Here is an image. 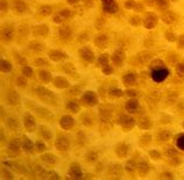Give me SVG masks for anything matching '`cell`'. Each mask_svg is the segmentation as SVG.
I'll list each match as a JSON object with an SVG mask.
<instances>
[{"label":"cell","instance_id":"2","mask_svg":"<svg viewBox=\"0 0 184 180\" xmlns=\"http://www.w3.org/2000/svg\"><path fill=\"white\" fill-rule=\"evenodd\" d=\"M72 124H74V120L71 119L70 116H64V118L61 120V126L63 128H65V129L71 128L72 127Z\"/></svg>","mask_w":184,"mask_h":180},{"label":"cell","instance_id":"5","mask_svg":"<svg viewBox=\"0 0 184 180\" xmlns=\"http://www.w3.org/2000/svg\"><path fill=\"white\" fill-rule=\"evenodd\" d=\"M26 127L29 129V132H31V129L35 127V122L33 121V118L27 115V121H26Z\"/></svg>","mask_w":184,"mask_h":180},{"label":"cell","instance_id":"1","mask_svg":"<svg viewBox=\"0 0 184 180\" xmlns=\"http://www.w3.org/2000/svg\"><path fill=\"white\" fill-rule=\"evenodd\" d=\"M169 76V71L167 69H156L152 72V79L155 83H162L163 80L167 79V77Z\"/></svg>","mask_w":184,"mask_h":180},{"label":"cell","instance_id":"7","mask_svg":"<svg viewBox=\"0 0 184 180\" xmlns=\"http://www.w3.org/2000/svg\"><path fill=\"white\" fill-rule=\"evenodd\" d=\"M103 2L105 4V8H111V6H114L113 0H103Z\"/></svg>","mask_w":184,"mask_h":180},{"label":"cell","instance_id":"6","mask_svg":"<svg viewBox=\"0 0 184 180\" xmlns=\"http://www.w3.org/2000/svg\"><path fill=\"white\" fill-rule=\"evenodd\" d=\"M176 145H177V148L180 150H183L184 151V136H181L177 138L176 141Z\"/></svg>","mask_w":184,"mask_h":180},{"label":"cell","instance_id":"4","mask_svg":"<svg viewBox=\"0 0 184 180\" xmlns=\"http://www.w3.org/2000/svg\"><path fill=\"white\" fill-rule=\"evenodd\" d=\"M56 146L58 148V150H66L68 149V142L65 141V138H60L56 142Z\"/></svg>","mask_w":184,"mask_h":180},{"label":"cell","instance_id":"3","mask_svg":"<svg viewBox=\"0 0 184 180\" xmlns=\"http://www.w3.org/2000/svg\"><path fill=\"white\" fill-rule=\"evenodd\" d=\"M70 176L72 177V178H80L82 177V172H80V168H79L76 164L75 165H72V166H70Z\"/></svg>","mask_w":184,"mask_h":180}]
</instances>
